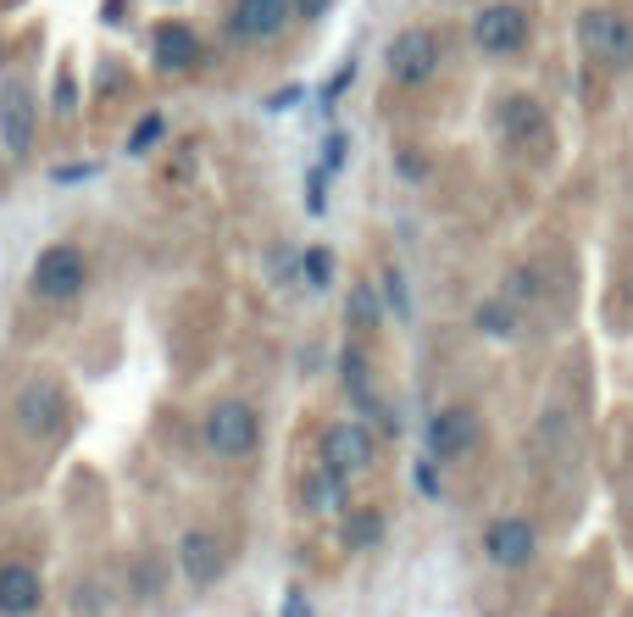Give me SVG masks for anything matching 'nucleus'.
I'll return each mask as SVG.
<instances>
[{
  "label": "nucleus",
  "instance_id": "14",
  "mask_svg": "<svg viewBox=\"0 0 633 617\" xmlns=\"http://www.w3.org/2000/svg\"><path fill=\"white\" fill-rule=\"evenodd\" d=\"M195 61H201L195 29H184V23H161V29H156V67H161V72H184V67H195Z\"/></svg>",
  "mask_w": 633,
  "mask_h": 617
},
{
  "label": "nucleus",
  "instance_id": "30",
  "mask_svg": "<svg viewBox=\"0 0 633 617\" xmlns=\"http://www.w3.org/2000/svg\"><path fill=\"white\" fill-rule=\"evenodd\" d=\"M295 101H301V83H290V90H279L273 101H267V112H290Z\"/></svg>",
  "mask_w": 633,
  "mask_h": 617
},
{
  "label": "nucleus",
  "instance_id": "16",
  "mask_svg": "<svg viewBox=\"0 0 633 617\" xmlns=\"http://www.w3.org/2000/svg\"><path fill=\"white\" fill-rule=\"evenodd\" d=\"M306 506H312V512H344V473L323 462V468L306 479Z\"/></svg>",
  "mask_w": 633,
  "mask_h": 617
},
{
  "label": "nucleus",
  "instance_id": "3",
  "mask_svg": "<svg viewBox=\"0 0 633 617\" xmlns=\"http://www.w3.org/2000/svg\"><path fill=\"white\" fill-rule=\"evenodd\" d=\"M578 40H584V51H589L595 61H611V67H628V61H633V29H628L622 12H606V7L584 12V18H578Z\"/></svg>",
  "mask_w": 633,
  "mask_h": 617
},
{
  "label": "nucleus",
  "instance_id": "9",
  "mask_svg": "<svg viewBox=\"0 0 633 617\" xmlns=\"http://www.w3.org/2000/svg\"><path fill=\"white\" fill-rule=\"evenodd\" d=\"M323 462L339 468V473L373 468V434L361 428V423H334V428L323 434Z\"/></svg>",
  "mask_w": 633,
  "mask_h": 617
},
{
  "label": "nucleus",
  "instance_id": "19",
  "mask_svg": "<svg viewBox=\"0 0 633 617\" xmlns=\"http://www.w3.org/2000/svg\"><path fill=\"white\" fill-rule=\"evenodd\" d=\"M384 535V523H378V512H355L350 523H344V546L350 551H361V546H373Z\"/></svg>",
  "mask_w": 633,
  "mask_h": 617
},
{
  "label": "nucleus",
  "instance_id": "33",
  "mask_svg": "<svg viewBox=\"0 0 633 617\" xmlns=\"http://www.w3.org/2000/svg\"><path fill=\"white\" fill-rule=\"evenodd\" d=\"M295 7H301V12H306V18H317V12H323V7H328V0H295Z\"/></svg>",
  "mask_w": 633,
  "mask_h": 617
},
{
  "label": "nucleus",
  "instance_id": "11",
  "mask_svg": "<svg viewBox=\"0 0 633 617\" xmlns=\"http://www.w3.org/2000/svg\"><path fill=\"white\" fill-rule=\"evenodd\" d=\"M484 551L495 568H522L533 557V523L528 517H495L489 535H484Z\"/></svg>",
  "mask_w": 633,
  "mask_h": 617
},
{
  "label": "nucleus",
  "instance_id": "25",
  "mask_svg": "<svg viewBox=\"0 0 633 617\" xmlns=\"http://www.w3.org/2000/svg\"><path fill=\"white\" fill-rule=\"evenodd\" d=\"M384 295H389L395 317H411V301H406V284H400V273H395V268H384Z\"/></svg>",
  "mask_w": 633,
  "mask_h": 617
},
{
  "label": "nucleus",
  "instance_id": "13",
  "mask_svg": "<svg viewBox=\"0 0 633 617\" xmlns=\"http://www.w3.org/2000/svg\"><path fill=\"white\" fill-rule=\"evenodd\" d=\"M178 568H184L190 584H212L223 573V546L206 535V528H190V535L178 540Z\"/></svg>",
  "mask_w": 633,
  "mask_h": 617
},
{
  "label": "nucleus",
  "instance_id": "21",
  "mask_svg": "<svg viewBox=\"0 0 633 617\" xmlns=\"http://www.w3.org/2000/svg\"><path fill=\"white\" fill-rule=\"evenodd\" d=\"M161 134H167V117H161V112L139 117V123H134V134H128V156H145V150H150Z\"/></svg>",
  "mask_w": 633,
  "mask_h": 617
},
{
  "label": "nucleus",
  "instance_id": "32",
  "mask_svg": "<svg viewBox=\"0 0 633 617\" xmlns=\"http://www.w3.org/2000/svg\"><path fill=\"white\" fill-rule=\"evenodd\" d=\"M139 590L156 595V562H139Z\"/></svg>",
  "mask_w": 633,
  "mask_h": 617
},
{
  "label": "nucleus",
  "instance_id": "26",
  "mask_svg": "<svg viewBox=\"0 0 633 617\" xmlns=\"http://www.w3.org/2000/svg\"><path fill=\"white\" fill-rule=\"evenodd\" d=\"M95 161H72V167H56V184H78V179H95Z\"/></svg>",
  "mask_w": 633,
  "mask_h": 617
},
{
  "label": "nucleus",
  "instance_id": "10",
  "mask_svg": "<svg viewBox=\"0 0 633 617\" xmlns=\"http://www.w3.org/2000/svg\"><path fill=\"white\" fill-rule=\"evenodd\" d=\"M45 601L39 568L29 562H0V617H34Z\"/></svg>",
  "mask_w": 633,
  "mask_h": 617
},
{
  "label": "nucleus",
  "instance_id": "8",
  "mask_svg": "<svg viewBox=\"0 0 633 617\" xmlns=\"http://www.w3.org/2000/svg\"><path fill=\"white\" fill-rule=\"evenodd\" d=\"M389 72L400 78V83H422V78H433V67H439V40L428 34V29H406V34H395V45H389Z\"/></svg>",
  "mask_w": 633,
  "mask_h": 617
},
{
  "label": "nucleus",
  "instance_id": "12",
  "mask_svg": "<svg viewBox=\"0 0 633 617\" xmlns=\"http://www.w3.org/2000/svg\"><path fill=\"white\" fill-rule=\"evenodd\" d=\"M473 439H478V417H473L467 406H444V412L428 423V446H433L439 457H462V451H473Z\"/></svg>",
  "mask_w": 633,
  "mask_h": 617
},
{
  "label": "nucleus",
  "instance_id": "1",
  "mask_svg": "<svg viewBox=\"0 0 633 617\" xmlns=\"http://www.w3.org/2000/svg\"><path fill=\"white\" fill-rule=\"evenodd\" d=\"M83 284H89V256L78 250V245H45L39 256H34V273H29V290L39 295V301H50V306H67V301H78L83 295Z\"/></svg>",
  "mask_w": 633,
  "mask_h": 617
},
{
  "label": "nucleus",
  "instance_id": "29",
  "mask_svg": "<svg viewBox=\"0 0 633 617\" xmlns=\"http://www.w3.org/2000/svg\"><path fill=\"white\" fill-rule=\"evenodd\" d=\"M284 617H312V601H306L301 590H290V595H284Z\"/></svg>",
  "mask_w": 633,
  "mask_h": 617
},
{
  "label": "nucleus",
  "instance_id": "15",
  "mask_svg": "<svg viewBox=\"0 0 633 617\" xmlns=\"http://www.w3.org/2000/svg\"><path fill=\"white\" fill-rule=\"evenodd\" d=\"M500 134L517 139V145H539V139L551 134V128H545V106L528 101V96H511V101L500 106Z\"/></svg>",
  "mask_w": 633,
  "mask_h": 617
},
{
  "label": "nucleus",
  "instance_id": "5",
  "mask_svg": "<svg viewBox=\"0 0 633 617\" xmlns=\"http://www.w3.org/2000/svg\"><path fill=\"white\" fill-rule=\"evenodd\" d=\"M34 117H39L34 90H29L23 78H7V90H0V139H7L12 156L34 150Z\"/></svg>",
  "mask_w": 633,
  "mask_h": 617
},
{
  "label": "nucleus",
  "instance_id": "6",
  "mask_svg": "<svg viewBox=\"0 0 633 617\" xmlns=\"http://www.w3.org/2000/svg\"><path fill=\"white\" fill-rule=\"evenodd\" d=\"M473 40H478V51H489V56H517L522 40H528V12H522V7H484V12L473 18Z\"/></svg>",
  "mask_w": 633,
  "mask_h": 617
},
{
  "label": "nucleus",
  "instance_id": "23",
  "mask_svg": "<svg viewBox=\"0 0 633 617\" xmlns=\"http://www.w3.org/2000/svg\"><path fill=\"white\" fill-rule=\"evenodd\" d=\"M506 295H511L517 306H533V301L545 295V290H539V273H533V268H517V273L506 279Z\"/></svg>",
  "mask_w": 633,
  "mask_h": 617
},
{
  "label": "nucleus",
  "instance_id": "28",
  "mask_svg": "<svg viewBox=\"0 0 633 617\" xmlns=\"http://www.w3.org/2000/svg\"><path fill=\"white\" fill-rule=\"evenodd\" d=\"M323 150H328V156H323V167H328V172H339V167H344V134H328V145H323Z\"/></svg>",
  "mask_w": 633,
  "mask_h": 617
},
{
  "label": "nucleus",
  "instance_id": "20",
  "mask_svg": "<svg viewBox=\"0 0 633 617\" xmlns=\"http://www.w3.org/2000/svg\"><path fill=\"white\" fill-rule=\"evenodd\" d=\"M301 273H306V290H328V279H334V256H328L323 245H312L306 261H301Z\"/></svg>",
  "mask_w": 633,
  "mask_h": 617
},
{
  "label": "nucleus",
  "instance_id": "17",
  "mask_svg": "<svg viewBox=\"0 0 633 617\" xmlns=\"http://www.w3.org/2000/svg\"><path fill=\"white\" fill-rule=\"evenodd\" d=\"M339 373H344V390H350V401H355V406H373V390H368V357H361L355 345H344Z\"/></svg>",
  "mask_w": 633,
  "mask_h": 617
},
{
  "label": "nucleus",
  "instance_id": "24",
  "mask_svg": "<svg viewBox=\"0 0 633 617\" xmlns=\"http://www.w3.org/2000/svg\"><path fill=\"white\" fill-rule=\"evenodd\" d=\"M56 117H78V83H72L67 61L56 67Z\"/></svg>",
  "mask_w": 633,
  "mask_h": 617
},
{
  "label": "nucleus",
  "instance_id": "18",
  "mask_svg": "<svg viewBox=\"0 0 633 617\" xmlns=\"http://www.w3.org/2000/svg\"><path fill=\"white\" fill-rule=\"evenodd\" d=\"M473 323H478L489 339H506V334L517 328V306H511L506 295H500V301H484V306L473 312Z\"/></svg>",
  "mask_w": 633,
  "mask_h": 617
},
{
  "label": "nucleus",
  "instance_id": "2",
  "mask_svg": "<svg viewBox=\"0 0 633 617\" xmlns=\"http://www.w3.org/2000/svg\"><path fill=\"white\" fill-rule=\"evenodd\" d=\"M256 439H261V423H256V412L245 406V401H217L212 412H206V446L217 451V457H250L256 451Z\"/></svg>",
  "mask_w": 633,
  "mask_h": 617
},
{
  "label": "nucleus",
  "instance_id": "4",
  "mask_svg": "<svg viewBox=\"0 0 633 617\" xmlns=\"http://www.w3.org/2000/svg\"><path fill=\"white\" fill-rule=\"evenodd\" d=\"M295 18V0H234L228 7V34L245 40V45H261L284 34V23Z\"/></svg>",
  "mask_w": 633,
  "mask_h": 617
},
{
  "label": "nucleus",
  "instance_id": "27",
  "mask_svg": "<svg viewBox=\"0 0 633 617\" xmlns=\"http://www.w3.org/2000/svg\"><path fill=\"white\" fill-rule=\"evenodd\" d=\"M323 206H328V201H323V167H317V172H312V179H306V212L317 217Z\"/></svg>",
  "mask_w": 633,
  "mask_h": 617
},
{
  "label": "nucleus",
  "instance_id": "22",
  "mask_svg": "<svg viewBox=\"0 0 633 617\" xmlns=\"http://www.w3.org/2000/svg\"><path fill=\"white\" fill-rule=\"evenodd\" d=\"M350 323H355V328L378 323V295H373V284H355V290H350Z\"/></svg>",
  "mask_w": 633,
  "mask_h": 617
},
{
  "label": "nucleus",
  "instance_id": "31",
  "mask_svg": "<svg viewBox=\"0 0 633 617\" xmlns=\"http://www.w3.org/2000/svg\"><path fill=\"white\" fill-rule=\"evenodd\" d=\"M417 484H422V495H439V479H433V468H428V462L417 468Z\"/></svg>",
  "mask_w": 633,
  "mask_h": 617
},
{
  "label": "nucleus",
  "instance_id": "7",
  "mask_svg": "<svg viewBox=\"0 0 633 617\" xmlns=\"http://www.w3.org/2000/svg\"><path fill=\"white\" fill-rule=\"evenodd\" d=\"M61 417H67V401H61L56 379H29L18 390V428L23 434H56Z\"/></svg>",
  "mask_w": 633,
  "mask_h": 617
}]
</instances>
